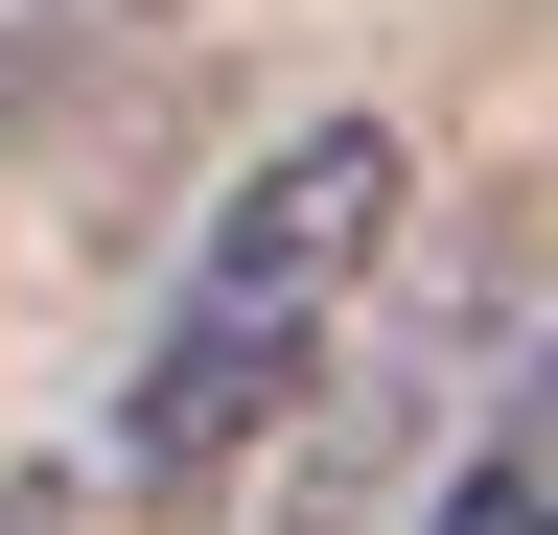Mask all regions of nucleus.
<instances>
[{"instance_id":"obj_2","label":"nucleus","mask_w":558,"mask_h":535,"mask_svg":"<svg viewBox=\"0 0 558 535\" xmlns=\"http://www.w3.org/2000/svg\"><path fill=\"white\" fill-rule=\"evenodd\" d=\"M418 535H558V326L512 373H488V420L442 442V489H418Z\"/></svg>"},{"instance_id":"obj_3","label":"nucleus","mask_w":558,"mask_h":535,"mask_svg":"<svg viewBox=\"0 0 558 535\" xmlns=\"http://www.w3.org/2000/svg\"><path fill=\"white\" fill-rule=\"evenodd\" d=\"M140 489H117V465H0V535H117Z\"/></svg>"},{"instance_id":"obj_1","label":"nucleus","mask_w":558,"mask_h":535,"mask_svg":"<svg viewBox=\"0 0 558 535\" xmlns=\"http://www.w3.org/2000/svg\"><path fill=\"white\" fill-rule=\"evenodd\" d=\"M418 256V141L373 94H326V117H279V141L209 186V233H186V280H163V326L117 350V420H94V465L163 535H209L256 489L279 442L326 420V373H349V326H373V280Z\"/></svg>"}]
</instances>
